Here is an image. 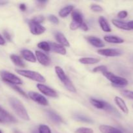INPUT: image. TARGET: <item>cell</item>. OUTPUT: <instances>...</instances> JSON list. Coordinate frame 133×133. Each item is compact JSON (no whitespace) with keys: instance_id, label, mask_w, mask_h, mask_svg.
I'll list each match as a JSON object with an SVG mask.
<instances>
[{"instance_id":"cell-7","label":"cell","mask_w":133,"mask_h":133,"mask_svg":"<svg viewBox=\"0 0 133 133\" xmlns=\"http://www.w3.org/2000/svg\"><path fill=\"white\" fill-rule=\"evenodd\" d=\"M28 96L32 101L38 103L41 105L47 106L49 104V102L46 99V98L44 96H43L42 95L40 94L37 93V92H29L28 93Z\"/></svg>"},{"instance_id":"cell-29","label":"cell","mask_w":133,"mask_h":133,"mask_svg":"<svg viewBox=\"0 0 133 133\" xmlns=\"http://www.w3.org/2000/svg\"><path fill=\"white\" fill-rule=\"evenodd\" d=\"M10 87H12V88H13L14 90H15L17 92H18V93L19 94L22 95V96H23V97H25V98H28V96H27V94L25 93V92H24V91L22 89H21L20 88H19V87H18L17 85H14V84H10Z\"/></svg>"},{"instance_id":"cell-35","label":"cell","mask_w":133,"mask_h":133,"mask_svg":"<svg viewBox=\"0 0 133 133\" xmlns=\"http://www.w3.org/2000/svg\"><path fill=\"white\" fill-rule=\"evenodd\" d=\"M44 19H45V18H44V16H35V18H32L31 21L36 23L40 24V23L44 22Z\"/></svg>"},{"instance_id":"cell-43","label":"cell","mask_w":133,"mask_h":133,"mask_svg":"<svg viewBox=\"0 0 133 133\" xmlns=\"http://www.w3.org/2000/svg\"><path fill=\"white\" fill-rule=\"evenodd\" d=\"M127 25H128L129 28L130 29V30L132 29L133 30V20L130 21L127 23Z\"/></svg>"},{"instance_id":"cell-16","label":"cell","mask_w":133,"mask_h":133,"mask_svg":"<svg viewBox=\"0 0 133 133\" xmlns=\"http://www.w3.org/2000/svg\"><path fill=\"white\" fill-rule=\"evenodd\" d=\"M114 101L116 103V105H118V107L121 109L122 112L125 114H127L129 113V109L127 106L126 105L125 103L124 100L123 99H122L121 97H118V96H116L115 98H114Z\"/></svg>"},{"instance_id":"cell-47","label":"cell","mask_w":133,"mask_h":133,"mask_svg":"<svg viewBox=\"0 0 133 133\" xmlns=\"http://www.w3.org/2000/svg\"><path fill=\"white\" fill-rule=\"evenodd\" d=\"M32 133H38V132H36V131H34V132H32Z\"/></svg>"},{"instance_id":"cell-3","label":"cell","mask_w":133,"mask_h":133,"mask_svg":"<svg viewBox=\"0 0 133 133\" xmlns=\"http://www.w3.org/2000/svg\"><path fill=\"white\" fill-rule=\"evenodd\" d=\"M16 72L22 76L25 77L26 78L31 79L35 81L38 82L40 84L44 83L45 82V79L43 75L36 71H31V70H16Z\"/></svg>"},{"instance_id":"cell-41","label":"cell","mask_w":133,"mask_h":133,"mask_svg":"<svg viewBox=\"0 0 133 133\" xmlns=\"http://www.w3.org/2000/svg\"><path fill=\"white\" fill-rule=\"evenodd\" d=\"M5 44V40L2 36L0 35V45H3Z\"/></svg>"},{"instance_id":"cell-38","label":"cell","mask_w":133,"mask_h":133,"mask_svg":"<svg viewBox=\"0 0 133 133\" xmlns=\"http://www.w3.org/2000/svg\"><path fill=\"white\" fill-rule=\"evenodd\" d=\"M80 25L81 24H79V23H76V22H75L73 21V22L70 23V29H71V30H76L77 29L79 28V27H80Z\"/></svg>"},{"instance_id":"cell-5","label":"cell","mask_w":133,"mask_h":133,"mask_svg":"<svg viewBox=\"0 0 133 133\" xmlns=\"http://www.w3.org/2000/svg\"><path fill=\"white\" fill-rule=\"evenodd\" d=\"M0 76L3 81L9 84L18 85V84H22L23 83L22 81L18 77L5 70H2L0 71Z\"/></svg>"},{"instance_id":"cell-44","label":"cell","mask_w":133,"mask_h":133,"mask_svg":"<svg viewBox=\"0 0 133 133\" xmlns=\"http://www.w3.org/2000/svg\"><path fill=\"white\" fill-rule=\"evenodd\" d=\"M8 3L7 1H3V0H0V5H5Z\"/></svg>"},{"instance_id":"cell-49","label":"cell","mask_w":133,"mask_h":133,"mask_svg":"<svg viewBox=\"0 0 133 133\" xmlns=\"http://www.w3.org/2000/svg\"><path fill=\"white\" fill-rule=\"evenodd\" d=\"M132 107H133V106H132Z\"/></svg>"},{"instance_id":"cell-37","label":"cell","mask_w":133,"mask_h":133,"mask_svg":"<svg viewBox=\"0 0 133 133\" xmlns=\"http://www.w3.org/2000/svg\"><path fill=\"white\" fill-rule=\"evenodd\" d=\"M127 15H128V12L126 10H122L118 14V18L120 19H124L127 16Z\"/></svg>"},{"instance_id":"cell-1","label":"cell","mask_w":133,"mask_h":133,"mask_svg":"<svg viewBox=\"0 0 133 133\" xmlns=\"http://www.w3.org/2000/svg\"><path fill=\"white\" fill-rule=\"evenodd\" d=\"M9 103L13 110H14V112L16 113V114L19 118L23 119V120H29L30 118L27 111L20 101L14 97H11L9 99Z\"/></svg>"},{"instance_id":"cell-6","label":"cell","mask_w":133,"mask_h":133,"mask_svg":"<svg viewBox=\"0 0 133 133\" xmlns=\"http://www.w3.org/2000/svg\"><path fill=\"white\" fill-rule=\"evenodd\" d=\"M90 101V103L94 107L97 108V109H103V110L109 112H115V110H114V108L110 104L105 102V101L96 99L94 98H91Z\"/></svg>"},{"instance_id":"cell-18","label":"cell","mask_w":133,"mask_h":133,"mask_svg":"<svg viewBox=\"0 0 133 133\" xmlns=\"http://www.w3.org/2000/svg\"><path fill=\"white\" fill-rule=\"evenodd\" d=\"M104 40L111 44H122L124 42V40L122 38L114 35H107L104 37Z\"/></svg>"},{"instance_id":"cell-48","label":"cell","mask_w":133,"mask_h":133,"mask_svg":"<svg viewBox=\"0 0 133 133\" xmlns=\"http://www.w3.org/2000/svg\"><path fill=\"white\" fill-rule=\"evenodd\" d=\"M0 133H2V131H1V130H0Z\"/></svg>"},{"instance_id":"cell-19","label":"cell","mask_w":133,"mask_h":133,"mask_svg":"<svg viewBox=\"0 0 133 133\" xmlns=\"http://www.w3.org/2000/svg\"><path fill=\"white\" fill-rule=\"evenodd\" d=\"M55 38L56 40H57V41L58 42H59L60 44L62 45V46H70V43H69L68 40L66 39V38L65 37V36L62 33V32H57V33L55 34Z\"/></svg>"},{"instance_id":"cell-39","label":"cell","mask_w":133,"mask_h":133,"mask_svg":"<svg viewBox=\"0 0 133 133\" xmlns=\"http://www.w3.org/2000/svg\"><path fill=\"white\" fill-rule=\"evenodd\" d=\"M79 28L80 29H81L82 30H83V31H88V26H87V25L85 23H84V22H83V23H82L80 25V27H79Z\"/></svg>"},{"instance_id":"cell-22","label":"cell","mask_w":133,"mask_h":133,"mask_svg":"<svg viewBox=\"0 0 133 133\" xmlns=\"http://www.w3.org/2000/svg\"><path fill=\"white\" fill-rule=\"evenodd\" d=\"M74 8L73 5H68V6H65L60 10L58 14L61 18H66L70 13L72 12L73 10H74Z\"/></svg>"},{"instance_id":"cell-2","label":"cell","mask_w":133,"mask_h":133,"mask_svg":"<svg viewBox=\"0 0 133 133\" xmlns=\"http://www.w3.org/2000/svg\"><path fill=\"white\" fill-rule=\"evenodd\" d=\"M55 72L57 74V76L59 78L60 80L63 83L64 85L65 86V87L66 88V89L68 90H69L71 92H74L75 93L77 92L76 89H75V87L73 84L72 82L70 81V79L68 77L67 75L65 74L64 71L62 70V68H61L60 66H56L55 68Z\"/></svg>"},{"instance_id":"cell-34","label":"cell","mask_w":133,"mask_h":133,"mask_svg":"<svg viewBox=\"0 0 133 133\" xmlns=\"http://www.w3.org/2000/svg\"><path fill=\"white\" fill-rule=\"evenodd\" d=\"M122 94L123 95L124 97H127L131 99H133V91L130 90H122Z\"/></svg>"},{"instance_id":"cell-42","label":"cell","mask_w":133,"mask_h":133,"mask_svg":"<svg viewBox=\"0 0 133 133\" xmlns=\"http://www.w3.org/2000/svg\"><path fill=\"white\" fill-rule=\"evenodd\" d=\"M19 9H20V10H22V11H25V10H26V5L23 3L20 4L19 6Z\"/></svg>"},{"instance_id":"cell-25","label":"cell","mask_w":133,"mask_h":133,"mask_svg":"<svg viewBox=\"0 0 133 133\" xmlns=\"http://www.w3.org/2000/svg\"><path fill=\"white\" fill-rule=\"evenodd\" d=\"M46 112L49 118L55 123H61V122H62V118L58 114H57L52 110H47Z\"/></svg>"},{"instance_id":"cell-46","label":"cell","mask_w":133,"mask_h":133,"mask_svg":"<svg viewBox=\"0 0 133 133\" xmlns=\"http://www.w3.org/2000/svg\"><path fill=\"white\" fill-rule=\"evenodd\" d=\"M3 121H2V119H0V123H3Z\"/></svg>"},{"instance_id":"cell-21","label":"cell","mask_w":133,"mask_h":133,"mask_svg":"<svg viewBox=\"0 0 133 133\" xmlns=\"http://www.w3.org/2000/svg\"><path fill=\"white\" fill-rule=\"evenodd\" d=\"M79 61L83 64H95L98 63L100 61V59L93 58V57H83V58H81Z\"/></svg>"},{"instance_id":"cell-8","label":"cell","mask_w":133,"mask_h":133,"mask_svg":"<svg viewBox=\"0 0 133 133\" xmlns=\"http://www.w3.org/2000/svg\"><path fill=\"white\" fill-rule=\"evenodd\" d=\"M97 53L105 57H118L122 54V50L119 49H100L97 50Z\"/></svg>"},{"instance_id":"cell-11","label":"cell","mask_w":133,"mask_h":133,"mask_svg":"<svg viewBox=\"0 0 133 133\" xmlns=\"http://www.w3.org/2000/svg\"><path fill=\"white\" fill-rule=\"evenodd\" d=\"M35 55H36V58H37L38 61L43 66H48L51 64L50 58L45 53L40 51H36Z\"/></svg>"},{"instance_id":"cell-13","label":"cell","mask_w":133,"mask_h":133,"mask_svg":"<svg viewBox=\"0 0 133 133\" xmlns=\"http://www.w3.org/2000/svg\"><path fill=\"white\" fill-rule=\"evenodd\" d=\"M49 45H50V49L52 51L58 53L60 55H64L66 54V49H65L64 47L62 46L61 44L51 42L49 43Z\"/></svg>"},{"instance_id":"cell-30","label":"cell","mask_w":133,"mask_h":133,"mask_svg":"<svg viewBox=\"0 0 133 133\" xmlns=\"http://www.w3.org/2000/svg\"><path fill=\"white\" fill-rule=\"evenodd\" d=\"M38 133H51V131L48 126L40 125L38 127Z\"/></svg>"},{"instance_id":"cell-14","label":"cell","mask_w":133,"mask_h":133,"mask_svg":"<svg viewBox=\"0 0 133 133\" xmlns=\"http://www.w3.org/2000/svg\"><path fill=\"white\" fill-rule=\"evenodd\" d=\"M86 39L91 45L96 48H103L105 46V44L103 42L102 40L96 36H87L86 37Z\"/></svg>"},{"instance_id":"cell-45","label":"cell","mask_w":133,"mask_h":133,"mask_svg":"<svg viewBox=\"0 0 133 133\" xmlns=\"http://www.w3.org/2000/svg\"><path fill=\"white\" fill-rule=\"evenodd\" d=\"M14 133H22V132H20L19 131H18V130H14Z\"/></svg>"},{"instance_id":"cell-9","label":"cell","mask_w":133,"mask_h":133,"mask_svg":"<svg viewBox=\"0 0 133 133\" xmlns=\"http://www.w3.org/2000/svg\"><path fill=\"white\" fill-rule=\"evenodd\" d=\"M38 89L39 90L40 92H42V94H44L45 96H48V97H58V94H57V92L55 91L54 90L52 89V88H49L48 86H45L43 84H38L36 85Z\"/></svg>"},{"instance_id":"cell-27","label":"cell","mask_w":133,"mask_h":133,"mask_svg":"<svg viewBox=\"0 0 133 133\" xmlns=\"http://www.w3.org/2000/svg\"><path fill=\"white\" fill-rule=\"evenodd\" d=\"M74 118L76 120L79 121V122H84V123H93V121L92 119L87 118L85 116L81 115V114H75L74 116Z\"/></svg>"},{"instance_id":"cell-26","label":"cell","mask_w":133,"mask_h":133,"mask_svg":"<svg viewBox=\"0 0 133 133\" xmlns=\"http://www.w3.org/2000/svg\"><path fill=\"white\" fill-rule=\"evenodd\" d=\"M112 22L113 25L114 26H116V27H118V28L123 30H127V31L130 30L128 25H127V23H126V22H122V21L120 20H118V19H112Z\"/></svg>"},{"instance_id":"cell-15","label":"cell","mask_w":133,"mask_h":133,"mask_svg":"<svg viewBox=\"0 0 133 133\" xmlns=\"http://www.w3.org/2000/svg\"><path fill=\"white\" fill-rule=\"evenodd\" d=\"M21 54H22L23 58L28 62H32V63L36 62V57L31 51L28 50V49H23L21 51Z\"/></svg>"},{"instance_id":"cell-24","label":"cell","mask_w":133,"mask_h":133,"mask_svg":"<svg viewBox=\"0 0 133 133\" xmlns=\"http://www.w3.org/2000/svg\"><path fill=\"white\" fill-rule=\"evenodd\" d=\"M10 57L11 61H12V62L16 65V66L21 68H23L25 66V63L23 62V61H22V59L19 57V56L16 55L12 54L10 55Z\"/></svg>"},{"instance_id":"cell-31","label":"cell","mask_w":133,"mask_h":133,"mask_svg":"<svg viewBox=\"0 0 133 133\" xmlns=\"http://www.w3.org/2000/svg\"><path fill=\"white\" fill-rule=\"evenodd\" d=\"M75 133H94V131L90 128L80 127L75 131Z\"/></svg>"},{"instance_id":"cell-36","label":"cell","mask_w":133,"mask_h":133,"mask_svg":"<svg viewBox=\"0 0 133 133\" xmlns=\"http://www.w3.org/2000/svg\"><path fill=\"white\" fill-rule=\"evenodd\" d=\"M48 19H49L51 22H52L53 23H54V24L57 25L59 23V20H58V18H57V17H56L55 16H54V15L49 16V17H48Z\"/></svg>"},{"instance_id":"cell-12","label":"cell","mask_w":133,"mask_h":133,"mask_svg":"<svg viewBox=\"0 0 133 133\" xmlns=\"http://www.w3.org/2000/svg\"><path fill=\"white\" fill-rule=\"evenodd\" d=\"M0 119H2L3 122H9V123H16L17 122L16 119L10 114H9L7 111L3 109L0 106Z\"/></svg>"},{"instance_id":"cell-20","label":"cell","mask_w":133,"mask_h":133,"mask_svg":"<svg viewBox=\"0 0 133 133\" xmlns=\"http://www.w3.org/2000/svg\"><path fill=\"white\" fill-rule=\"evenodd\" d=\"M99 25L103 31L106 32H109L111 31V28H110L109 23H108L107 19L103 16L99 17Z\"/></svg>"},{"instance_id":"cell-32","label":"cell","mask_w":133,"mask_h":133,"mask_svg":"<svg viewBox=\"0 0 133 133\" xmlns=\"http://www.w3.org/2000/svg\"><path fill=\"white\" fill-rule=\"evenodd\" d=\"M91 10L95 12H102L103 11V9L100 5H96V4H93L90 6Z\"/></svg>"},{"instance_id":"cell-17","label":"cell","mask_w":133,"mask_h":133,"mask_svg":"<svg viewBox=\"0 0 133 133\" xmlns=\"http://www.w3.org/2000/svg\"><path fill=\"white\" fill-rule=\"evenodd\" d=\"M99 131L102 133H123L120 130L112 126L102 125L99 126Z\"/></svg>"},{"instance_id":"cell-10","label":"cell","mask_w":133,"mask_h":133,"mask_svg":"<svg viewBox=\"0 0 133 133\" xmlns=\"http://www.w3.org/2000/svg\"><path fill=\"white\" fill-rule=\"evenodd\" d=\"M29 25L30 31L32 35H39L41 34L44 33L45 31V28L41 25L38 23H36L35 22L30 21L29 23Z\"/></svg>"},{"instance_id":"cell-40","label":"cell","mask_w":133,"mask_h":133,"mask_svg":"<svg viewBox=\"0 0 133 133\" xmlns=\"http://www.w3.org/2000/svg\"><path fill=\"white\" fill-rule=\"evenodd\" d=\"M3 35H4V36H5V37L6 38V40H9V41H10V40H11V37H10V35H9V33L7 32V31H4Z\"/></svg>"},{"instance_id":"cell-23","label":"cell","mask_w":133,"mask_h":133,"mask_svg":"<svg viewBox=\"0 0 133 133\" xmlns=\"http://www.w3.org/2000/svg\"><path fill=\"white\" fill-rule=\"evenodd\" d=\"M71 17H72L74 22L79 23V24L83 23V15L79 10H73V12H71Z\"/></svg>"},{"instance_id":"cell-4","label":"cell","mask_w":133,"mask_h":133,"mask_svg":"<svg viewBox=\"0 0 133 133\" xmlns=\"http://www.w3.org/2000/svg\"><path fill=\"white\" fill-rule=\"evenodd\" d=\"M104 76L110 81L112 84H114L116 87H125L128 84V81L126 79L121 77L117 76V75H114L112 73L110 72V71H105V72L103 73Z\"/></svg>"},{"instance_id":"cell-28","label":"cell","mask_w":133,"mask_h":133,"mask_svg":"<svg viewBox=\"0 0 133 133\" xmlns=\"http://www.w3.org/2000/svg\"><path fill=\"white\" fill-rule=\"evenodd\" d=\"M38 47L40 49L45 51H49L51 50L49 43L45 41L40 42V43H38Z\"/></svg>"},{"instance_id":"cell-33","label":"cell","mask_w":133,"mask_h":133,"mask_svg":"<svg viewBox=\"0 0 133 133\" xmlns=\"http://www.w3.org/2000/svg\"><path fill=\"white\" fill-rule=\"evenodd\" d=\"M107 71V66H103V65H102V66H97V67L94 68L93 69L94 72H102V73H104V72H105V71Z\"/></svg>"}]
</instances>
